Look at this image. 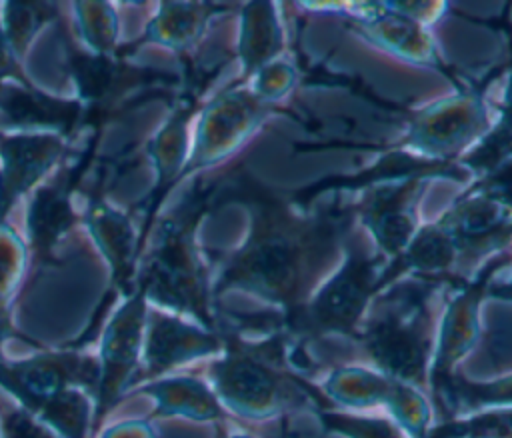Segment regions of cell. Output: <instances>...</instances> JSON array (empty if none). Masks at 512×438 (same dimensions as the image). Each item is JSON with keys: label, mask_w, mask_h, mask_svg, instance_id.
Listing matches in <instances>:
<instances>
[{"label": "cell", "mask_w": 512, "mask_h": 438, "mask_svg": "<svg viewBox=\"0 0 512 438\" xmlns=\"http://www.w3.org/2000/svg\"><path fill=\"white\" fill-rule=\"evenodd\" d=\"M460 272V254L454 236L440 222L422 224L404 252L390 260L384 268L380 288H386L400 274H414L422 278H434Z\"/></svg>", "instance_id": "cell-20"}, {"label": "cell", "mask_w": 512, "mask_h": 438, "mask_svg": "<svg viewBox=\"0 0 512 438\" xmlns=\"http://www.w3.org/2000/svg\"><path fill=\"white\" fill-rule=\"evenodd\" d=\"M394 380L376 376L368 370H340L336 372L328 382V392L338 398L340 402L354 404V406H366L372 402H382L390 398Z\"/></svg>", "instance_id": "cell-27"}, {"label": "cell", "mask_w": 512, "mask_h": 438, "mask_svg": "<svg viewBox=\"0 0 512 438\" xmlns=\"http://www.w3.org/2000/svg\"><path fill=\"white\" fill-rule=\"evenodd\" d=\"M208 190L196 184L156 228L154 242L136 268L134 290L148 304L188 316L212 330V286L204 256L196 244V228L208 210Z\"/></svg>", "instance_id": "cell-2"}, {"label": "cell", "mask_w": 512, "mask_h": 438, "mask_svg": "<svg viewBox=\"0 0 512 438\" xmlns=\"http://www.w3.org/2000/svg\"><path fill=\"white\" fill-rule=\"evenodd\" d=\"M296 68L294 64L280 56L272 62H268L266 66H262L260 70H256L246 84L250 86V90L254 92V96L264 102L266 106L274 108L276 102H280L296 84Z\"/></svg>", "instance_id": "cell-29"}, {"label": "cell", "mask_w": 512, "mask_h": 438, "mask_svg": "<svg viewBox=\"0 0 512 438\" xmlns=\"http://www.w3.org/2000/svg\"><path fill=\"white\" fill-rule=\"evenodd\" d=\"M98 380V358L76 348L42 352L16 362L0 358V386L10 392L26 412H34L40 404L72 388L84 390L90 398H96Z\"/></svg>", "instance_id": "cell-8"}, {"label": "cell", "mask_w": 512, "mask_h": 438, "mask_svg": "<svg viewBox=\"0 0 512 438\" xmlns=\"http://www.w3.org/2000/svg\"><path fill=\"white\" fill-rule=\"evenodd\" d=\"M344 250L340 216L262 200L252 208L248 236L218 268L212 294L244 290L294 310L314 272L340 260Z\"/></svg>", "instance_id": "cell-1"}, {"label": "cell", "mask_w": 512, "mask_h": 438, "mask_svg": "<svg viewBox=\"0 0 512 438\" xmlns=\"http://www.w3.org/2000/svg\"><path fill=\"white\" fill-rule=\"evenodd\" d=\"M400 14L412 18L414 22L430 28L436 22H440L446 12L448 4L446 2H390Z\"/></svg>", "instance_id": "cell-34"}, {"label": "cell", "mask_w": 512, "mask_h": 438, "mask_svg": "<svg viewBox=\"0 0 512 438\" xmlns=\"http://www.w3.org/2000/svg\"><path fill=\"white\" fill-rule=\"evenodd\" d=\"M76 32L86 50L94 54H116L120 22L110 2H74Z\"/></svg>", "instance_id": "cell-26"}, {"label": "cell", "mask_w": 512, "mask_h": 438, "mask_svg": "<svg viewBox=\"0 0 512 438\" xmlns=\"http://www.w3.org/2000/svg\"><path fill=\"white\" fill-rule=\"evenodd\" d=\"M92 148L94 144H88L76 162L62 168L50 182L32 190L26 210V246L38 266L56 262V248L80 220L72 196L90 168Z\"/></svg>", "instance_id": "cell-12"}, {"label": "cell", "mask_w": 512, "mask_h": 438, "mask_svg": "<svg viewBox=\"0 0 512 438\" xmlns=\"http://www.w3.org/2000/svg\"><path fill=\"white\" fill-rule=\"evenodd\" d=\"M434 172L416 170L374 184L358 202L356 218L374 250L388 262L398 258L418 228V200Z\"/></svg>", "instance_id": "cell-9"}, {"label": "cell", "mask_w": 512, "mask_h": 438, "mask_svg": "<svg viewBox=\"0 0 512 438\" xmlns=\"http://www.w3.org/2000/svg\"><path fill=\"white\" fill-rule=\"evenodd\" d=\"M388 260L376 250L348 246L340 264L324 278L306 304L292 312L294 328L302 332H350L368 300L380 290Z\"/></svg>", "instance_id": "cell-4"}, {"label": "cell", "mask_w": 512, "mask_h": 438, "mask_svg": "<svg viewBox=\"0 0 512 438\" xmlns=\"http://www.w3.org/2000/svg\"><path fill=\"white\" fill-rule=\"evenodd\" d=\"M446 392L450 394L454 404L462 408H480L488 404H512V376L492 384L452 382L446 386Z\"/></svg>", "instance_id": "cell-30"}, {"label": "cell", "mask_w": 512, "mask_h": 438, "mask_svg": "<svg viewBox=\"0 0 512 438\" xmlns=\"http://www.w3.org/2000/svg\"><path fill=\"white\" fill-rule=\"evenodd\" d=\"M4 132H52L70 138L84 126L86 110L76 98H58L34 84L0 82Z\"/></svg>", "instance_id": "cell-19"}, {"label": "cell", "mask_w": 512, "mask_h": 438, "mask_svg": "<svg viewBox=\"0 0 512 438\" xmlns=\"http://www.w3.org/2000/svg\"><path fill=\"white\" fill-rule=\"evenodd\" d=\"M4 132V124H2V118H0V134Z\"/></svg>", "instance_id": "cell-39"}, {"label": "cell", "mask_w": 512, "mask_h": 438, "mask_svg": "<svg viewBox=\"0 0 512 438\" xmlns=\"http://www.w3.org/2000/svg\"><path fill=\"white\" fill-rule=\"evenodd\" d=\"M506 262V256H498L492 260L490 268L482 270V274L464 286L460 294L450 302L446 320H444V330L440 338V348H438V364H436V376H444L454 360H458L468 346L472 344L476 336V312L480 298L494 274V270Z\"/></svg>", "instance_id": "cell-23"}, {"label": "cell", "mask_w": 512, "mask_h": 438, "mask_svg": "<svg viewBox=\"0 0 512 438\" xmlns=\"http://www.w3.org/2000/svg\"><path fill=\"white\" fill-rule=\"evenodd\" d=\"M28 246L6 222L0 224V312H8L10 300L26 272Z\"/></svg>", "instance_id": "cell-28"}, {"label": "cell", "mask_w": 512, "mask_h": 438, "mask_svg": "<svg viewBox=\"0 0 512 438\" xmlns=\"http://www.w3.org/2000/svg\"><path fill=\"white\" fill-rule=\"evenodd\" d=\"M460 254V272L504 254L512 246V206L470 186L442 216Z\"/></svg>", "instance_id": "cell-13"}, {"label": "cell", "mask_w": 512, "mask_h": 438, "mask_svg": "<svg viewBox=\"0 0 512 438\" xmlns=\"http://www.w3.org/2000/svg\"><path fill=\"white\" fill-rule=\"evenodd\" d=\"M230 6L208 2H160L136 44H158L174 52L192 50L216 14Z\"/></svg>", "instance_id": "cell-22"}, {"label": "cell", "mask_w": 512, "mask_h": 438, "mask_svg": "<svg viewBox=\"0 0 512 438\" xmlns=\"http://www.w3.org/2000/svg\"><path fill=\"white\" fill-rule=\"evenodd\" d=\"M68 138L52 132L0 134V224L64 158Z\"/></svg>", "instance_id": "cell-14"}, {"label": "cell", "mask_w": 512, "mask_h": 438, "mask_svg": "<svg viewBox=\"0 0 512 438\" xmlns=\"http://www.w3.org/2000/svg\"><path fill=\"white\" fill-rule=\"evenodd\" d=\"M328 420L334 428L350 434L352 438H396L394 428L388 426L384 420H358L340 416H330Z\"/></svg>", "instance_id": "cell-32"}, {"label": "cell", "mask_w": 512, "mask_h": 438, "mask_svg": "<svg viewBox=\"0 0 512 438\" xmlns=\"http://www.w3.org/2000/svg\"><path fill=\"white\" fill-rule=\"evenodd\" d=\"M130 394H148L156 402L154 416H186L192 420H214L222 416L216 394L200 380L178 376L150 382L130 390Z\"/></svg>", "instance_id": "cell-24"}, {"label": "cell", "mask_w": 512, "mask_h": 438, "mask_svg": "<svg viewBox=\"0 0 512 438\" xmlns=\"http://www.w3.org/2000/svg\"><path fill=\"white\" fill-rule=\"evenodd\" d=\"M102 438H154V432L146 422H124L110 428Z\"/></svg>", "instance_id": "cell-36"}, {"label": "cell", "mask_w": 512, "mask_h": 438, "mask_svg": "<svg viewBox=\"0 0 512 438\" xmlns=\"http://www.w3.org/2000/svg\"><path fill=\"white\" fill-rule=\"evenodd\" d=\"M224 346L222 338L200 326L186 322L178 316L148 310L140 352V368L132 388L142 380L160 376L180 364L218 352Z\"/></svg>", "instance_id": "cell-16"}, {"label": "cell", "mask_w": 512, "mask_h": 438, "mask_svg": "<svg viewBox=\"0 0 512 438\" xmlns=\"http://www.w3.org/2000/svg\"><path fill=\"white\" fill-rule=\"evenodd\" d=\"M438 284L422 280L396 296V304L372 320L364 346L378 368L396 382H420L428 354L426 300Z\"/></svg>", "instance_id": "cell-5"}, {"label": "cell", "mask_w": 512, "mask_h": 438, "mask_svg": "<svg viewBox=\"0 0 512 438\" xmlns=\"http://www.w3.org/2000/svg\"><path fill=\"white\" fill-rule=\"evenodd\" d=\"M84 226L110 268V292L122 298L134 292L140 260V232L128 212L110 206L102 192H92L82 214Z\"/></svg>", "instance_id": "cell-18"}, {"label": "cell", "mask_w": 512, "mask_h": 438, "mask_svg": "<svg viewBox=\"0 0 512 438\" xmlns=\"http://www.w3.org/2000/svg\"><path fill=\"white\" fill-rule=\"evenodd\" d=\"M472 186L512 206V156L504 160L500 166H496L492 172H488L486 176L474 180Z\"/></svg>", "instance_id": "cell-33"}, {"label": "cell", "mask_w": 512, "mask_h": 438, "mask_svg": "<svg viewBox=\"0 0 512 438\" xmlns=\"http://www.w3.org/2000/svg\"><path fill=\"white\" fill-rule=\"evenodd\" d=\"M236 52L242 66L240 82H246L256 70L284 56V26L278 4L248 2L240 6Z\"/></svg>", "instance_id": "cell-21"}, {"label": "cell", "mask_w": 512, "mask_h": 438, "mask_svg": "<svg viewBox=\"0 0 512 438\" xmlns=\"http://www.w3.org/2000/svg\"><path fill=\"white\" fill-rule=\"evenodd\" d=\"M496 114L478 92H454L418 110L394 150L454 166L488 132Z\"/></svg>", "instance_id": "cell-3"}, {"label": "cell", "mask_w": 512, "mask_h": 438, "mask_svg": "<svg viewBox=\"0 0 512 438\" xmlns=\"http://www.w3.org/2000/svg\"><path fill=\"white\" fill-rule=\"evenodd\" d=\"M340 12L348 16L350 28L372 46L416 66L438 64L430 30L400 14L390 2H344Z\"/></svg>", "instance_id": "cell-15"}, {"label": "cell", "mask_w": 512, "mask_h": 438, "mask_svg": "<svg viewBox=\"0 0 512 438\" xmlns=\"http://www.w3.org/2000/svg\"><path fill=\"white\" fill-rule=\"evenodd\" d=\"M498 112L512 118V64H510V70L506 74V82H504V90H502V104H500Z\"/></svg>", "instance_id": "cell-37"}, {"label": "cell", "mask_w": 512, "mask_h": 438, "mask_svg": "<svg viewBox=\"0 0 512 438\" xmlns=\"http://www.w3.org/2000/svg\"><path fill=\"white\" fill-rule=\"evenodd\" d=\"M196 114L194 100H182L164 124L154 132V136L146 144V156L154 170V186L144 200V216L140 228V258L144 254V244L150 236V230L156 222L158 208L162 206L166 194L180 182L188 154H190V122ZM140 262V260H138Z\"/></svg>", "instance_id": "cell-17"}, {"label": "cell", "mask_w": 512, "mask_h": 438, "mask_svg": "<svg viewBox=\"0 0 512 438\" xmlns=\"http://www.w3.org/2000/svg\"><path fill=\"white\" fill-rule=\"evenodd\" d=\"M12 336H16V330H14L12 322H10L8 312H0V348H2V344H4L8 338H12Z\"/></svg>", "instance_id": "cell-38"}, {"label": "cell", "mask_w": 512, "mask_h": 438, "mask_svg": "<svg viewBox=\"0 0 512 438\" xmlns=\"http://www.w3.org/2000/svg\"><path fill=\"white\" fill-rule=\"evenodd\" d=\"M272 110L240 80L212 96L198 112L182 178L236 154L260 130Z\"/></svg>", "instance_id": "cell-7"}, {"label": "cell", "mask_w": 512, "mask_h": 438, "mask_svg": "<svg viewBox=\"0 0 512 438\" xmlns=\"http://www.w3.org/2000/svg\"><path fill=\"white\" fill-rule=\"evenodd\" d=\"M0 20L14 56L20 60L34 36L60 20V4L42 0H8L0 4Z\"/></svg>", "instance_id": "cell-25"}, {"label": "cell", "mask_w": 512, "mask_h": 438, "mask_svg": "<svg viewBox=\"0 0 512 438\" xmlns=\"http://www.w3.org/2000/svg\"><path fill=\"white\" fill-rule=\"evenodd\" d=\"M218 398L244 416H268L290 400V386L274 372L254 346L226 340V356L210 368Z\"/></svg>", "instance_id": "cell-11"}, {"label": "cell", "mask_w": 512, "mask_h": 438, "mask_svg": "<svg viewBox=\"0 0 512 438\" xmlns=\"http://www.w3.org/2000/svg\"><path fill=\"white\" fill-rule=\"evenodd\" d=\"M0 438H58L24 408L8 412L0 420Z\"/></svg>", "instance_id": "cell-31"}, {"label": "cell", "mask_w": 512, "mask_h": 438, "mask_svg": "<svg viewBox=\"0 0 512 438\" xmlns=\"http://www.w3.org/2000/svg\"><path fill=\"white\" fill-rule=\"evenodd\" d=\"M148 314V302L134 290L122 300L108 320L100 342V380L94 398L92 430H96L102 418L116 406V402L130 392L136 372L140 368V352L144 338V324Z\"/></svg>", "instance_id": "cell-10"}, {"label": "cell", "mask_w": 512, "mask_h": 438, "mask_svg": "<svg viewBox=\"0 0 512 438\" xmlns=\"http://www.w3.org/2000/svg\"><path fill=\"white\" fill-rule=\"evenodd\" d=\"M18 58L14 56L8 38L4 34L2 28V20H0V82H16V84H32L20 70L18 66Z\"/></svg>", "instance_id": "cell-35"}, {"label": "cell", "mask_w": 512, "mask_h": 438, "mask_svg": "<svg viewBox=\"0 0 512 438\" xmlns=\"http://www.w3.org/2000/svg\"><path fill=\"white\" fill-rule=\"evenodd\" d=\"M62 48L66 54V70L76 90L74 98L86 110L84 126H100L114 112L122 110L128 98L160 84L164 78L162 72L128 62L124 56L94 54L82 44H74L66 34L62 36Z\"/></svg>", "instance_id": "cell-6"}]
</instances>
